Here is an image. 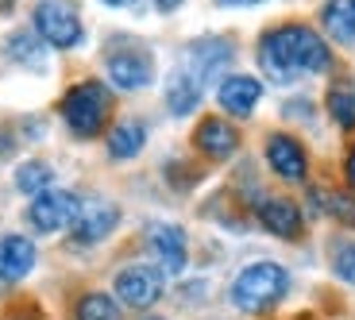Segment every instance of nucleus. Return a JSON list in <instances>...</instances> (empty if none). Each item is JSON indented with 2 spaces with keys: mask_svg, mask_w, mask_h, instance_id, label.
Masks as SVG:
<instances>
[{
  "mask_svg": "<svg viewBox=\"0 0 355 320\" xmlns=\"http://www.w3.org/2000/svg\"><path fill=\"white\" fill-rule=\"evenodd\" d=\"M259 66L270 81L290 85L302 73H324L332 66V54L324 39L305 24H282L259 39Z\"/></svg>",
  "mask_w": 355,
  "mask_h": 320,
  "instance_id": "f257e3e1",
  "label": "nucleus"
},
{
  "mask_svg": "<svg viewBox=\"0 0 355 320\" xmlns=\"http://www.w3.org/2000/svg\"><path fill=\"white\" fill-rule=\"evenodd\" d=\"M290 290V274L278 263H251L232 282V305L240 312H266L275 309Z\"/></svg>",
  "mask_w": 355,
  "mask_h": 320,
  "instance_id": "f03ea898",
  "label": "nucleus"
},
{
  "mask_svg": "<svg viewBox=\"0 0 355 320\" xmlns=\"http://www.w3.org/2000/svg\"><path fill=\"white\" fill-rule=\"evenodd\" d=\"M62 116L73 135L93 139L108 120V89L101 81H81L62 97Z\"/></svg>",
  "mask_w": 355,
  "mask_h": 320,
  "instance_id": "7ed1b4c3",
  "label": "nucleus"
},
{
  "mask_svg": "<svg viewBox=\"0 0 355 320\" xmlns=\"http://www.w3.org/2000/svg\"><path fill=\"white\" fill-rule=\"evenodd\" d=\"M35 31L46 46H58V51H73L85 39L81 16L70 0H39L35 4Z\"/></svg>",
  "mask_w": 355,
  "mask_h": 320,
  "instance_id": "20e7f679",
  "label": "nucleus"
},
{
  "mask_svg": "<svg viewBox=\"0 0 355 320\" xmlns=\"http://www.w3.org/2000/svg\"><path fill=\"white\" fill-rule=\"evenodd\" d=\"M81 201L66 189H46V193L31 197V205H27V224L39 231V235H54V231H62L73 224L78 216Z\"/></svg>",
  "mask_w": 355,
  "mask_h": 320,
  "instance_id": "39448f33",
  "label": "nucleus"
},
{
  "mask_svg": "<svg viewBox=\"0 0 355 320\" xmlns=\"http://www.w3.org/2000/svg\"><path fill=\"white\" fill-rule=\"evenodd\" d=\"M162 270L147 267V263H135V267L120 270L116 274V297L128 305V309H151L162 297Z\"/></svg>",
  "mask_w": 355,
  "mask_h": 320,
  "instance_id": "423d86ee",
  "label": "nucleus"
},
{
  "mask_svg": "<svg viewBox=\"0 0 355 320\" xmlns=\"http://www.w3.org/2000/svg\"><path fill=\"white\" fill-rule=\"evenodd\" d=\"M108 81L124 93L147 89L155 81V58L143 46H124V51L108 54Z\"/></svg>",
  "mask_w": 355,
  "mask_h": 320,
  "instance_id": "0eeeda50",
  "label": "nucleus"
},
{
  "mask_svg": "<svg viewBox=\"0 0 355 320\" xmlns=\"http://www.w3.org/2000/svg\"><path fill=\"white\" fill-rule=\"evenodd\" d=\"M116 224H120V208L112 201H81L78 216H73V240L101 243L116 231Z\"/></svg>",
  "mask_w": 355,
  "mask_h": 320,
  "instance_id": "6e6552de",
  "label": "nucleus"
},
{
  "mask_svg": "<svg viewBox=\"0 0 355 320\" xmlns=\"http://www.w3.org/2000/svg\"><path fill=\"white\" fill-rule=\"evenodd\" d=\"M147 247H151L162 274H182L186 270V231L178 224H155L147 231Z\"/></svg>",
  "mask_w": 355,
  "mask_h": 320,
  "instance_id": "1a4fd4ad",
  "label": "nucleus"
},
{
  "mask_svg": "<svg viewBox=\"0 0 355 320\" xmlns=\"http://www.w3.org/2000/svg\"><path fill=\"white\" fill-rule=\"evenodd\" d=\"M266 162H270V170L286 181H302L305 170H309L305 147L293 139V135H270V139H266Z\"/></svg>",
  "mask_w": 355,
  "mask_h": 320,
  "instance_id": "9d476101",
  "label": "nucleus"
},
{
  "mask_svg": "<svg viewBox=\"0 0 355 320\" xmlns=\"http://www.w3.org/2000/svg\"><path fill=\"white\" fill-rule=\"evenodd\" d=\"M259 97H263V85H259V78H248V73H228L216 89V100L228 116H251Z\"/></svg>",
  "mask_w": 355,
  "mask_h": 320,
  "instance_id": "9b49d317",
  "label": "nucleus"
},
{
  "mask_svg": "<svg viewBox=\"0 0 355 320\" xmlns=\"http://www.w3.org/2000/svg\"><path fill=\"white\" fill-rule=\"evenodd\" d=\"M193 143H197V151H205L209 159H228V154H236V147H240V135H236V127H232L228 120L205 116L193 132Z\"/></svg>",
  "mask_w": 355,
  "mask_h": 320,
  "instance_id": "f8f14e48",
  "label": "nucleus"
},
{
  "mask_svg": "<svg viewBox=\"0 0 355 320\" xmlns=\"http://www.w3.org/2000/svg\"><path fill=\"white\" fill-rule=\"evenodd\" d=\"M35 270V243L27 235H4L0 240V282H19Z\"/></svg>",
  "mask_w": 355,
  "mask_h": 320,
  "instance_id": "ddd939ff",
  "label": "nucleus"
},
{
  "mask_svg": "<svg viewBox=\"0 0 355 320\" xmlns=\"http://www.w3.org/2000/svg\"><path fill=\"white\" fill-rule=\"evenodd\" d=\"M259 220H263L266 231H275L282 240H297L302 235V208L286 201V197H266L259 201Z\"/></svg>",
  "mask_w": 355,
  "mask_h": 320,
  "instance_id": "4468645a",
  "label": "nucleus"
},
{
  "mask_svg": "<svg viewBox=\"0 0 355 320\" xmlns=\"http://www.w3.org/2000/svg\"><path fill=\"white\" fill-rule=\"evenodd\" d=\"M228 62H232V46L224 43V39H201V43L189 46V73H193L201 85L213 81Z\"/></svg>",
  "mask_w": 355,
  "mask_h": 320,
  "instance_id": "2eb2a0df",
  "label": "nucleus"
},
{
  "mask_svg": "<svg viewBox=\"0 0 355 320\" xmlns=\"http://www.w3.org/2000/svg\"><path fill=\"white\" fill-rule=\"evenodd\" d=\"M197 105H201V81L189 70H178L174 78L166 81V108L174 116H189Z\"/></svg>",
  "mask_w": 355,
  "mask_h": 320,
  "instance_id": "dca6fc26",
  "label": "nucleus"
},
{
  "mask_svg": "<svg viewBox=\"0 0 355 320\" xmlns=\"http://www.w3.org/2000/svg\"><path fill=\"white\" fill-rule=\"evenodd\" d=\"M320 24L336 43H355V0H329L320 8Z\"/></svg>",
  "mask_w": 355,
  "mask_h": 320,
  "instance_id": "f3484780",
  "label": "nucleus"
},
{
  "mask_svg": "<svg viewBox=\"0 0 355 320\" xmlns=\"http://www.w3.org/2000/svg\"><path fill=\"white\" fill-rule=\"evenodd\" d=\"M147 143V127L139 120H120V124L108 132V154L112 159H135Z\"/></svg>",
  "mask_w": 355,
  "mask_h": 320,
  "instance_id": "a211bd4d",
  "label": "nucleus"
},
{
  "mask_svg": "<svg viewBox=\"0 0 355 320\" xmlns=\"http://www.w3.org/2000/svg\"><path fill=\"white\" fill-rule=\"evenodd\" d=\"M8 58L24 70H46V54H43V39L31 31H16L8 39Z\"/></svg>",
  "mask_w": 355,
  "mask_h": 320,
  "instance_id": "6ab92c4d",
  "label": "nucleus"
},
{
  "mask_svg": "<svg viewBox=\"0 0 355 320\" xmlns=\"http://www.w3.org/2000/svg\"><path fill=\"white\" fill-rule=\"evenodd\" d=\"M51 181H54V170L46 166V162H24V166L16 170V186L24 189L27 197L46 193V189H51Z\"/></svg>",
  "mask_w": 355,
  "mask_h": 320,
  "instance_id": "aec40b11",
  "label": "nucleus"
},
{
  "mask_svg": "<svg viewBox=\"0 0 355 320\" xmlns=\"http://www.w3.org/2000/svg\"><path fill=\"white\" fill-rule=\"evenodd\" d=\"M78 320H120V305L108 294H85L78 301Z\"/></svg>",
  "mask_w": 355,
  "mask_h": 320,
  "instance_id": "412c9836",
  "label": "nucleus"
},
{
  "mask_svg": "<svg viewBox=\"0 0 355 320\" xmlns=\"http://www.w3.org/2000/svg\"><path fill=\"white\" fill-rule=\"evenodd\" d=\"M313 201H317V208L336 216L340 224H352L355 228V201L347 193H324V201H320V193H313Z\"/></svg>",
  "mask_w": 355,
  "mask_h": 320,
  "instance_id": "4be33fe9",
  "label": "nucleus"
},
{
  "mask_svg": "<svg viewBox=\"0 0 355 320\" xmlns=\"http://www.w3.org/2000/svg\"><path fill=\"white\" fill-rule=\"evenodd\" d=\"M329 112L340 127H355V97L347 89H332L329 93Z\"/></svg>",
  "mask_w": 355,
  "mask_h": 320,
  "instance_id": "5701e85b",
  "label": "nucleus"
},
{
  "mask_svg": "<svg viewBox=\"0 0 355 320\" xmlns=\"http://www.w3.org/2000/svg\"><path fill=\"white\" fill-rule=\"evenodd\" d=\"M332 270H336L340 282L355 285V240L352 243H340L336 255H332Z\"/></svg>",
  "mask_w": 355,
  "mask_h": 320,
  "instance_id": "b1692460",
  "label": "nucleus"
},
{
  "mask_svg": "<svg viewBox=\"0 0 355 320\" xmlns=\"http://www.w3.org/2000/svg\"><path fill=\"white\" fill-rule=\"evenodd\" d=\"M344 174H347V186L355 189V147L347 151V159H344Z\"/></svg>",
  "mask_w": 355,
  "mask_h": 320,
  "instance_id": "393cba45",
  "label": "nucleus"
},
{
  "mask_svg": "<svg viewBox=\"0 0 355 320\" xmlns=\"http://www.w3.org/2000/svg\"><path fill=\"white\" fill-rule=\"evenodd\" d=\"M182 4H186V0H155V8L159 12H174V8H182Z\"/></svg>",
  "mask_w": 355,
  "mask_h": 320,
  "instance_id": "a878e982",
  "label": "nucleus"
},
{
  "mask_svg": "<svg viewBox=\"0 0 355 320\" xmlns=\"http://www.w3.org/2000/svg\"><path fill=\"white\" fill-rule=\"evenodd\" d=\"M216 4H224V8H243V4H259V0H216Z\"/></svg>",
  "mask_w": 355,
  "mask_h": 320,
  "instance_id": "bb28decb",
  "label": "nucleus"
},
{
  "mask_svg": "<svg viewBox=\"0 0 355 320\" xmlns=\"http://www.w3.org/2000/svg\"><path fill=\"white\" fill-rule=\"evenodd\" d=\"M101 4H108V8H132L135 0H101Z\"/></svg>",
  "mask_w": 355,
  "mask_h": 320,
  "instance_id": "cd10ccee",
  "label": "nucleus"
},
{
  "mask_svg": "<svg viewBox=\"0 0 355 320\" xmlns=\"http://www.w3.org/2000/svg\"><path fill=\"white\" fill-rule=\"evenodd\" d=\"M155 320H159V317H155Z\"/></svg>",
  "mask_w": 355,
  "mask_h": 320,
  "instance_id": "c85d7f7f",
  "label": "nucleus"
}]
</instances>
